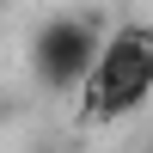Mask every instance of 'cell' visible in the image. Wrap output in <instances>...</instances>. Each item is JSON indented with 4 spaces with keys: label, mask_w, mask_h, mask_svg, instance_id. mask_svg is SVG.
I'll use <instances>...</instances> for the list:
<instances>
[{
    "label": "cell",
    "mask_w": 153,
    "mask_h": 153,
    "mask_svg": "<svg viewBox=\"0 0 153 153\" xmlns=\"http://www.w3.org/2000/svg\"><path fill=\"white\" fill-rule=\"evenodd\" d=\"M98 49H104L98 19L61 12V19H49L43 31L31 37V68H37V80H43L49 92H68V86H86V74H92Z\"/></svg>",
    "instance_id": "7a4b0ae2"
},
{
    "label": "cell",
    "mask_w": 153,
    "mask_h": 153,
    "mask_svg": "<svg viewBox=\"0 0 153 153\" xmlns=\"http://www.w3.org/2000/svg\"><path fill=\"white\" fill-rule=\"evenodd\" d=\"M153 98V31L147 25H123L117 37H104L92 74H86V110L98 123L123 117V110Z\"/></svg>",
    "instance_id": "6da1fadb"
}]
</instances>
